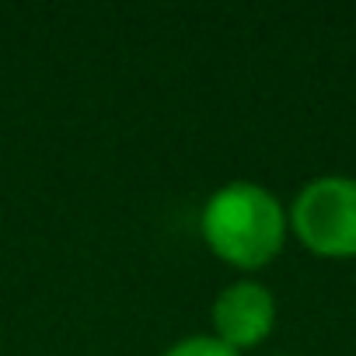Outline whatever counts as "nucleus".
<instances>
[{"label": "nucleus", "instance_id": "f257e3e1", "mask_svg": "<svg viewBox=\"0 0 356 356\" xmlns=\"http://www.w3.org/2000/svg\"><path fill=\"white\" fill-rule=\"evenodd\" d=\"M283 210L276 196L252 182L224 186L203 210V234L234 266H262L283 245Z\"/></svg>", "mask_w": 356, "mask_h": 356}, {"label": "nucleus", "instance_id": "f03ea898", "mask_svg": "<svg viewBox=\"0 0 356 356\" xmlns=\"http://www.w3.org/2000/svg\"><path fill=\"white\" fill-rule=\"evenodd\" d=\"M293 227L318 255H356V182L335 175L311 182L293 203Z\"/></svg>", "mask_w": 356, "mask_h": 356}, {"label": "nucleus", "instance_id": "7ed1b4c3", "mask_svg": "<svg viewBox=\"0 0 356 356\" xmlns=\"http://www.w3.org/2000/svg\"><path fill=\"white\" fill-rule=\"evenodd\" d=\"M273 318H276L273 293L259 283H234L213 304V325L220 332V342L227 346H252L266 339Z\"/></svg>", "mask_w": 356, "mask_h": 356}, {"label": "nucleus", "instance_id": "20e7f679", "mask_svg": "<svg viewBox=\"0 0 356 356\" xmlns=\"http://www.w3.org/2000/svg\"><path fill=\"white\" fill-rule=\"evenodd\" d=\"M164 356H238L234 346L220 342V339H186V342H178L175 349H168Z\"/></svg>", "mask_w": 356, "mask_h": 356}]
</instances>
